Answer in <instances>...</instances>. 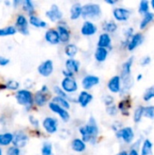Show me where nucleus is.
Here are the masks:
<instances>
[{"mask_svg":"<svg viewBox=\"0 0 154 155\" xmlns=\"http://www.w3.org/2000/svg\"><path fill=\"white\" fill-rule=\"evenodd\" d=\"M79 133L82 136V139L86 143H89L94 144L99 135V127L95 118L93 116H90L87 124L79 128Z\"/></svg>","mask_w":154,"mask_h":155,"instance_id":"obj_1","label":"nucleus"},{"mask_svg":"<svg viewBox=\"0 0 154 155\" xmlns=\"http://www.w3.org/2000/svg\"><path fill=\"white\" fill-rule=\"evenodd\" d=\"M133 61H134V56H131L122 64L121 78L123 81V90L125 92L129 91L133 85V80L132 76V67H133Z\"/></svg>","mask_w":154,"mask_h":155,"instance_id":"obj_2","label":"nucleus"},{"mask_svg":"<svg viewBox=\"0 0 154 155\" xmlns=\"http://www.w3.org/2000/svg\"><path fill=\"white\" fill-rule=\"evenodd\" d=\"M102 8L97 3H87L83 5L82 17L85 20H96L102 16Z\"/></svg>","mask_w":154,"mask_h":155,"instance_id":"obj_3","label":"nucleus"},{"mask_svg":"<svg viewBox=\"0 0 154 155\" xmlns=\"http://www.w3.org/2000/svg\"><path fill=\"white\" fill-rule=\"evenodd\" d=\"M15 99L20 105L25 106L26 108L31 107L34 103L33 94L26 89L19 90L15 94Z\"/></svg>","mask_w":154,"mask_h":155,"instance_id":"obj_4","label":"nucleus"},{"mask_svg":"<svg viewBox=\"0 0 154 155\" xmlns=\"http://www.w3.org/2000/svg\"><path fill=\"white\" fill-rule=\"evenodd\" d=\"M116 137L118 139H121L123 142H124L127 144L132 143L135 138V134H134L133 128L131 126L123 127L118 132H116Z\"/></svg>","mask_w":154,"mask_h":155,"instance_id":"obj_5","label":"nucleus"},{"mask_svg":"<svg viewBox=\"0 0 154 155\" xmlns=\"http://www.w3.org/2000/svg\"><path fill=\"white\" fill-rule=\"evenodd\" d=\"M107 88L113 94H119L123 90V81L121 75H113L107 82Z\"/></svg>","mask_w":154,"mask_h":155,"instance_id":"obj_6","label":"nucleus"},{"mask_svg":"<svg viewBox=\"0 0 154 155\" xmlns=\"http://www.w3.org/2000/svg\"><path fill=\"white\" fill-rule=\"evenodd\" d=\"M61 87L66 94H74L78 90V83L74 77H64Z\"/></svg>","mask_w":154,"mask_h":155,"instance_id":"obj_7","label":"nucleus"},{"mask_svg":"<svg viewBox=\"0 0 154 155\" xmlns=\"http://www.w3.org/2000/svg\"><path fill=\"white\" fill-rule=\"evenodd\" d=\"M48 106H49V109H50L53 113L56 114L62 119L63 122H64V123L69 122L71 116H70V114H69L68 110H65L64 108L59 106L58 104H54V103H53V102H50V103L48 104Z\"/></svg>","mask_w":154,"mask_h":155,"instance_id":"obj_8","label":"nucleus"},{"mask_svg":"<svg viewBox=\"0 0 154 155\" xmlns=\"http://www.w3.org/2000/svg\"><path fill=\"white\" fill-rule=\"evenodd\" d=\"M131 15H132L131 10L125 7H115L113 10V18L115 21H118V22L127 21L130 18Z\"/></svg>","mask_w":154,"mask_h":155,"instance_id":"obj_9","label":"nucleus"},{"mask_svg":"<svg viewBox=\"0 0 154 155\" xmlns=\"http://www.w3.org/2000/svg\"><path fill=\"white\" fill-rule=\"evenodd\" d=\"M42 124L44 131L49 134H54L58 131V121L54 117H45Z\"/></svg>","mask_w":154,"mask_h":155,"instance_id":"obj_10","label":"nucleus"},{"mask_svg":"<svg viewBox=\"0 0 154 155\" xmlns=\"http://www.w3.org/2000/svg\"><path fill=\"white\" fill-rule=\"evenodd\" d=\"M37 71L40 75L44 77H49L54 73V62L50 59L42 62L39 64Z\"/></svg>","mask_w":154,"mask_h":155,"instance_id":"obj_11","label":"nucleus"},{"mask_svg":"<svg viewBox=\"0 0 154 155\" xmlns=\"http://www.w3.org/2000/svg\"><path fill=\"white\" fill-rule=\"evenodd\" d=\"M45 15L51 22L55 23L57 21H60L63 18V12L61 11V9L59 8L57 5L53 4L50 9L45 12Z\"/></svg>","mask_w":154,"mask_h":155,"instance_id":"obj_12","label":"nucleus"},{"mask_svg":"<svg viewBox=\"0 0 154 155\" xmlns=\"http://www.w3.org/2000/svg\"><path fill=\"white\" fill-rule=\"evenodd\" d=\"M28 20L24 15H18L15 20V28L16 30L24 35H27L29 34L28 29Z\"/></svg>","mask_w":154,"mask_h":155,"instance_id":"obj_13","label":"nucleus"},{"mask_svg":"<svg viewBox=\"0 0 154 155\" xmlns=\"http://www.w3.org/2000/svg\"><path fill=\"white\" fill-rule=\"evenodd\" d=\"M100 84V77L93 74H87L82 79V86L84 91L90 90Z\"/></svg>","mask_w":154,"mask_h":155,"instance_id":"obj_14","label":"nucleus"},{"mask_svg":"<svg viewBox=\"0 0 154 155\" xmlns=\"http://www.w3.org/2000/svg\"><path fill=\"white\" fill-rule=\"evenodd\" d=\"M97 25L89 20H85L81 26V34L84 36H93L97 33Z\"/></svg>","mask_w":154,"mask_h":155,"instance_id":"obj_15","label":"nucleus"},{"mask_svg":"<svg viewBox=\"0 0 154 155\" xmlns=\"http://www.w3.org/2000/svg\"><path fill=\"white\" fill-rule=\"evenodd\" d=\"M144 41V35L140 33H134V35L132 36V38L129 40L128 44H127V49L130 52H133V50H135L137 47H139L140 45H142V44Z\"/></svg>","mask_w":154,"mask_h":155,"instance_id":"obj_16","label":"nucleus"},{"mask_svg":"<svg viewBox=\"0 0 154 155\" xmlns=\"http://www.w3.org/2000/svg\"><path fill=\"white\" fill-rule=\"evenodd\" d=\"M28 136L25 133L22 132V131H18L14 134V140H13V144L15 147L17 148H23L25 147L27 143H28Z\"/></svg>","mask_w":154,"mask_h":155,"instance_id":"obj_17","label":"nucleus"},{"mask_svg":"<svg viewBox=\"0 0 154 155\" xmlns=\"http://www.w3.org/2000/svg\"><path fill=\"white\" fill-rule=\"evenodd\" d=\"M44 39L48 44L53 45H58L59 43H61L58 31H57V29H54V28H50V29L46 30V32L44 34Z\"/></svg>","mask_w":154,"mask_h":155,"instance_id":"obj_18","label":"nucleus"},{"mask_svg":"<svg viewBox=\"0 0 154 155\" xmlns=\"http://www.w3.org/2000/svg\"><path fill=\"white\" fill-rule=\"evenodd\" d=\"M80 67H81V64L75 58H68L65 61V71H67L72 75L77 74L80 70Z\"/></svg>","mask_w":154,"mask_h":155,"instance_id":"obj_19","label":"nucleus"},{"mask_svg":"<svg viewBox=\"0 0 154 155\" xmlns=\"http://www.w3.org/2000/svg\"><path fill=\"white\" fill-rule=\"evenodd\" d=\"M93 99V96L92 94H90L88 91H82L77 96V103L80 104L81 107L85 108L91 104Z\"/></svg>","mask_w":154,"mask_h":155,"instance_id":"obj_20","label":"nucleus"},{"mask_svg":"<svg viewBox=\"0 0 154 155\" xmlns=\"http://www.w3.org/2000/svg\"><path fill=\"white\" fill-rule=\"evenodd\" d=\"M97 47H103L105 49L112 48V37L108 33H102L97 41Z\"/></svg>","mask_w":154,"mask_h":155,"instance_id":"obj_21","label":"nucleus"},{"mask_svg":"<svg viewBox=\"0 0 154 155\" xmlns=\"http://www.w3.org/2000/svg\"><path fill=\"white\" fill-rule=\"evenodd\" d=\"M57 31H58V34H59L61 43L67 44L70 41L71 34H70L69 29L66 27V25L64 24H59L58 26H57Z\"/></svg>","mask_w":154,"mask_h":155,"instance_id":"obj_22","label":"nucleus"},{"mask_svg":"<svg viewBox=\"0 0 154 155\" xmlns=\"http://www.w3.org/2000/svg\"><path fill=\"white\" fill-rule=\"evenodd\" d=\"M71 149L77 153H82L86 150V143L82 138H74L71 142Z\"/></svg>","mask_w":154,"mask_h":155,"instance_id":"obj_23","label":"nucleus"},{"mask_svg":"<svg viewBox=\"0 0 154 155\" xmlns=\"http://www.w3.org/2000/svg\"><path fill=\"white\" fill-rule=\"evenodd\" d=\"M83 15V5L79 2H76L72 5L70 8V18L71 20H77Z\"/></svg>","mask_w":154,"mask_h":155,"instance_id":"obj_24","label":"nucleus"},{"mask_svg":"<svg viewBox=\"0 0 154 155\" xmlns=\"http://www.w3.org/2000/svg\"><path fill=\"white\" fill-rule=\"evenodd\" d=\"M118 109L119 111H121V113L125 115L128 116L130 115V108L132 106V103L129 97H124V99H123L122 101H120V103L118 104Z\"/></svg>","mask_w":154,"mask_h":155,"instance_id":"obj_25","label":"nucleus"},{"mask_svg":"<svg viewBox=\"0 0 154 155\" xmlns=\"http://www.w3.org/2000/svg\"><path fill=\"white\" fill-rule=\"evenodd\" d=\"M34 102L35 103V104L37 106H44L47 104L48 102V96H47V93L43 92V91H38L35 93L34 96Z\"/></svg>","mask_w":154,"mask_h":155,"instance_id":"obj_26","label":"nucleus"},{"mask_svg":"<svg viewBox=\"0 0 154 155\" xmlns=\"http://www.w3.org/2000/svg\"><path fill=\"white\" fill-rule=\"evenodd\" d=\"M108 54H109L108 49L103 47H97L94 51V59L98 63H103L104 61H106L108 57Z\"/></svg>","mask_w":154,"mask_h":155,"instance_id":"obj_27","label":"nucleus"},{"mask_svg":"<svg viewBox=\"0 0 154 155\" xmlns=\"http://www.w3.org/2000/svg\"><path fill=\"white\" fill-rule=\"evenodd\" d=\"M152 149L153 143H152V141L148 138L144 139L142 143L141 155H152Z\"/></svg>","mask_w":154,"mask_h":155,"instance_id":"obj_28","label":"nucleus"},{"mask_svg":"<svg viewBox=\"0 0 154 155\" xmlns=\"http://www.w3.org/2000/svg\"><path fill=\"white\" fill-rule=\"evenodd\" d=\"M153 20L154 13H152V12H149V13L145 14L144 15H143V18H142V20H141V22H140V25H139L140 29H142V30L145 29V28H146Z\"/></svg>","mask_w":154,"mask_h":155,"instance_id":"obj_29","label":"nucleus"},{"mask_svg":"<svg viewBox=\"0 0 154 155\" xmlns=\"http://www.w3.org/2000/svg\"><path fill=\"white\" fill-rule=\"evenodd\" d=\"M29 24L37 28H44L47 26V23L45 21H44L43 19L34 15L29 16Z\"/></svg>","mask_w":154,"mask_h":155,"instance_id":"obj_30","label":"nucleus"},{"mask_svg":"<svg viewBox=\"0 0 154 155\" xmlns=\"http://www.w3.org/2000/svg\"><path fill=\"white\" fill-rule=\"evenodd\" d=\"M78 53V47L74 44H67L64 47V54L69 58H74Z\"/></svg>","mask_w":154,"mask_h":155,"instance_id":"obj_31","label":"nucleus"},{"mask_svg":"<svg viewBox=\"0 0 154 155\" xmlns=\"http://www.w3.org/2000/svg\"><path fill=\"white\" fill-rule=\"evenodd\" d=\"M52 102H53V103H54V104H58L59 106H61V107L64 108L65 110H69V109L71 108L70 101H69V100H67V99H65V98H64V97L56 96V95H55L54 97H53Z\"/></svg>","mask_w":154,"mask_h":155,"instance_id":"obj_32","label":"nucleus"},{"mask_svg":"<svg viewBox=\"0 0 154 155\" xmlns=\"http://www.w3.org/2000/svg\"><path fill=\"white\" fill-rule=\"evenodd\" d=\"M103 29L104 30L105 33L112 34V33H114L118 29V25L113 20L106 21L103 25Z\"/></svg>","mask_w":154,"mask_h":155,"instance_id":"obj_33","label":"nucleus"},{"mask_svg":"<svg viewBox=\"0 0 154 155\" xmlns=\"http://www.w3.org/2000/svg\"><path fill=\"white\" fill-rule=\"evenodd\" d=\"M14 134L10 133L0 134V146H7L13 143Z\"/></svg>","mask_w":154,"mask_h":155,"instance_id":"obj_34","label":"nucleus"},{"mask_svg":"<svg viewBox=\"0 0 154 155\" xmlns=\"http://www.w3.org/2000/svg\"><path fill=\"white\" fill-rule=\"evenodd\" d=\"M143 117H144V106L139 105L136 107V109L133 112V122L135 124H139L142 121Z\"/></svg>","mask_w":154,"mask_h":155,"instance_id":"obj_35","label":"nucleus"},{"mask_svg":"<svg viewBox=\"0 0 154 155\" xmlns=\"http://www.w3.org/2000/svg\"><path fill=\"white\" fill-rule=\"evenodd\" d=\"M23 5V9L29 15V16L34 15V5L31 0H25L22 2Z\"/></svg>","mask_w":154,"mask_h":155,"instance_id":"obj_36","label":"nucleus"},{"mask_svg":"<svg viewBox=\"0 0 154 155\" xmlns=\"http://www.w3.org/2000/svg\"><path fill=\"white\" fill-rule=\"evenodd\" d=\"M150 8H151L150 2L148 0H142L139 4V6H138V12L141 15H144L145 14L150 12Z\"/></svg>","mask_w":154,"mask_h":155,"instance_id":"obj_37","label":"nucleus"},{"mask_svg":"<svg viewBox=\"0 0 154 155\" xmlns=\"http://www.w3.org/2000/svg\"><path fill=\"white\" fill-rule=\"evenodd\" d=\"M16 28L15 26H5L3 28H0V37H4V36H9V35H13L16 33Z\"/></svg>","mask_w":154,"mask_h":155,"instance_id":"obj_38","label":"nucleus"},{"mask_svg":"<svg viewBox=\"0 0 154 155\" xmlns=\"http://www.w3.org/2000/svg\"><path fill=\"white\" fill-rule=\"evenodd\" d=\"M42 155H53V145L50 143H44L41 148Z\"/></svg>","mask_w":154,"mask_h":155,"instance_id":"obj_39","label":"nucleus"},{"mask_svg":"<svg viewBox=\"0 0 154 155\" xmlns=\"http://www.w3.org/2000/svg\"><path fill=\"white\" fill-rule=\"evenodd\" d=\"M143 100L145 102H149L151 101L152 99L154 98V85L153 86H151L149 87L143 94Z\"/></svg>","mask_w":154,"mask_h":155,"instance_id":"obj_40","label":"nucleus"},{"mask_svg":"<svg viewBox=\"0 0 154 155\" xmlns=\"http://www.w3.org/2000/svg\"><path fill=\"white\" fill-rule=\"evenodd\" d=\"M144 117L154 120V105L144 106Z\"/></svg>","mask_w":154,"mask_h":155,"instance_id":"obj_41","label":"nucleus"},{"mask_svg":"<svg viewBox=\"0 0 154 155\" xmlns=\"http://www.w3.org/2000/svg\"><path fill=\"white\" fill-rule=\"evenodd\" d=\"M20 86V84L15 81V80H8L5 85V88H7L9 90H12V91H15V90H17Z\"/></svg>","mask_w":154,"mask_h":155,"instance_id":"obj_42","label":"nucleus"},{"mask_svg":"<svg viewBox=\"0 0 154 155\" xmlns=\"http://www.w3.org/2000/svg\"><path fill=\"white\" fill-rule=\"evenodd\" d=\"M54 94H56V96H61V97H64V98L69 100V95L62 89L61 86H58V85L54 86ZM69 101H70V100H69Z\"/></svg>","mask_w":154,"mask_h":155,"instance_id":"obj_43","label":"nucleus"},{"mask_svg":"<svg viewBox=\"0 0 154 155\" xmlns=\"http://www.w3.org/2000/svg\"><path fill=\"white\" fill-rule=\"evenodd\" d=\"M118 112H119V109H118V106L115 104H113V105H110V106H107L106 107V113L110 116H113H113H116L117 114H118Z\"/></svg>","mask_w":154,"mask_h":155,"instance_id":"obj_44","label":"nucleus"},{"mask_svg":"<svg viewBox=\"0 0 154 155\" xmlns=\"http://www.w3.org/2000/svg\"><path fill=\"white\" fill-rule=\"evenodd\" d=\"M103 104L106 105V107L114 104V97L113 95H111V94L104 95L103 98Z\"/></svg>","mask_w":154,"mask_h":155,"instance_id":"obj_45","label":"nucleus"},{"mask_svg":"<svg viewBox=\"0 0 154 155\" xmlns=\"http://www.w3.org/2000/svg\"><path fill=\"white\" fill-rule=\"evenodd\" d=\"M7 155H20V149L17 147L12 146L7 150Z\"/></svg>","mask_w":154,"mask_h":155,"instance_id":"obj_46","label":"nucleus"},{"mask_svg":"<svg viewBox=\"0 0 154 155\" xmlns=\"http://www.w3.org/2000/svg\"><path fill=\"white\" fill-rule=\"evenodd\" d=\"M151 61H152L151 56L146 55V56H144V57L142 58V60H141V65L142 66H147L148 64H151Z\"/></svg>","mask_w":154,"mask_h":155,"instance_id":"obj_47","label":"nucleus"},{"mask_svg":"<svg viewBox=\"0 0 154 155\" xmlns=\"http://www.w3.org/2000/svg\"><path fill=\"white\" fill-rule=\"evenodd\" d=\"M29 122L30 124L34 126V127H39V121L33 115L29 116Z\"/></svg>","mask_w":154,"mask_h":155,"instance_id":"obj_48","label":"nucleus"},{"mask_svg":"<svg viewBox=\"0 0 154 155\" xmlns=\"http://www.w3.org/2000/svg\"><path fill=\"white\" fill-rule=\"evenodd\" d=\"M9 64V59L5 56H0V65L5 66Z\"/></svg>","mask_w":154,"mask_h":155,"instance_id":"obj_49","label":"nucleus"},{"mask_svg":"<svg viewBox=\"0 0 154 155\" xmlns=\"http://www.w3.org/2000/svg\"><path fill=\"white\" fill-rule=\"evenodd\" d=\"M128 155H141L139 153V151L135 147H132L130 152L128 153Z\"/></svg>","mask_w":154,"mask_h":155,"instance_id":"obj_50","label":"nucleus"},{"mask_svg":"<svg viewBox=\"0 0 154 155\" xmlns=\"http://www.w3.org/2000/svg\"><path fill=\"white\" fill-rule=\"evenodd\" d=\"M105 3L109 4V5H115L117 3V0H105Z\"/></svg>","mask_w":154,"mask_h":155,"instance_id":"obj_51","label":"nucleus"},{"mask_svg":"<svg viewBox=\"0 0 154 155\" xmlns=\"http://www.w3.org/2000/svg\"><path fill=\"white\" fill-rule=\"evenodd\" d=\"M117 155H128V152H126V151H121L120 153H118Z\"/></svg>","mask_w":154,"mask_h":155,"instance_id":"obj_52","label":"nucleus"},{"mask_svg":"<svg viewBox=\"0 0 154 155\" xmlns=\"http://www.w3.org/2000/svg\"><path fill=\"white\" fill-rule=\"evenodd\" d=\"M142 78H143V74H140L137 75V80H138V81H141Z\"/></svg>","mask_w":154,"mask_h":155,"instance_id":"obj_53","label":"nucleus"},{"mask_svg":"<svg viewBox=\"0 0 154 155\" xmlns=\"http://www.w3.org/2000/svg\"><path fill=\"white\" fill-rule=\"evenodd\" d=\"M150 5H151V7L154 9V0H152L151 2H150Z\"/></svg>","mask_w":154,"mask_h":155,"instance_id":"obj_54","label":"nucleus"},{"mask_svg":"<svg viewBox=\"0 0 154 155\" xmlns=\"http://www.w3.org/2000/svg\"><path fill=\"white\" fill-rule=\"evenodd\" d=\"M20 3H21L20 1H15V2H13V5H14L15 6H16V5H17L18 4H20Z\"/></svg>","mask_w":154,"mask_h":155,"instance_id":"obj_55","label":"nucleus"},{"mask_svg":"<svg viewBox=\"0 0 154 155\" xmlns=\"http://www.w3.org/2000/svg\"><path fill=\"white\" fill-rule=\"evenodd\" d=\"M0 155H2V150H1V148H0Z\"/></svg>","mask_w":154,"mask_h":155,"instance_id":"obj_56","label":"nucleus"}]
</instances>
